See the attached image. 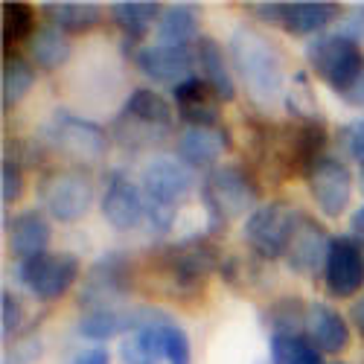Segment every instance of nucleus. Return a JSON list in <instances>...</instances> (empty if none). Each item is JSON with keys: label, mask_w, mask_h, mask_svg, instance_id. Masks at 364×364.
<instances>
[{"label": "nucleus", "mask_w": 364, "mask_h": 364, "mask_svg": "<svg viewBox=\"0 0 364 364\" xmlns=\"http://www.w3.org/2000/svg\"><path fill=\"white\" fill-rule=\"evenodd\" d=\"M350 230H353L358 239H364V207H358L355 213L350 216Z\"/></svg>", "instance_id": "nucleus-41"}, {"label": "nucleus", "mask_w": 364, "mask_h": 364, "mask_svg": "<svg viewBox=\"0 0 364 364\" xmlns=\"http://www.w3.org/2000/svg\"><path fill=\"white\" fill-rule=\"evenodd\" d=\"M230 149V137L219 126H187L178 137V155L184 164L196 166H210L219 161Z\"/></svg>", "instance_id": "nucleus-19"}, {"label": "nucleus", "mask_w": 364, "mask_h": 364, "mask_svg": "<svg viewBox=\"0 0 364 364\" xmlns=\"http://www.w3.org/2000/svg\"><path fill=\"white\" fill-rule=\"evenodd\" d=\"M36 36V12L29 4H21V0H12V4H4V44L6 50L33 41Z\"/></svg>", "instance_id": "nucleus-30"}, {"label": "nucleus", "mask_w": 364, "mask_h": 364, "mask_svg": "<svg viewBox=\"0 0 364 364\" xmlns=\"http://www.w3.org/2000/svg\"><path fill=\"white\" fill-rule=\"evenodd\" d=\"M158 309H134V329L119 344L123 364H161L164 341L158 332Z\"/></svg>", "instance_id": "nucleus-17"}, {"label": "nucleus", "mask_w": 364, "mask_h": 364, "mask_svg": "<svg viewBox=\"0 0 364 364\" xmlns=\"http://www.w3.org/2000/svg\"><path fill=\"white\" fill-rule=\"evenodd\" d=\"M338 4H326V0H309V4H283L280 26L289 36H315L326 23L336 21Z\"/></svg>", "instance_id": "nucleus-22"}, {"label": "nucleus", "mask_w": 364, "mask_h": 364, "mask_svg": "<svg viewBox=\"0 0 364 364\" xmlns=\"http://www.w3.org/2000/svg\"><path fill=\"white\" fill-rule=\"evenodd\" d=\"M198 184L196 169L175 158H151L140 172V187L146 196V222L158 233L169 230L178 204L190 198Z\"/></svg>", "instance_id": "nucleus-2"}, {"label": "nucleus", "mask_w": 364, "mask_h": 364, "mask_svg": "<svg viewBox=\"0 0 364 364\" xmlns=\"http://www.w3.org/2000/svg\"><path fill=\"white\" fill-rule=\"evenodd\" d=\"M21 193H23L21 166L15 158H4V166H0V196H4V204H15Z\"/></svg>", "instance_id": "nucleus-34"}, {"label": "nucleus", "mask_w": 364, "mask_h": 364, "mask_svg": "<svg viewBox=\"0 0 364 364\" xmlns=\"http://www.w3.org/2000/svg\"><path fill=\"white\" fill-rule=\"evenodd\" d=\"M68 364H111L105 347H87V350H79L73 353V358Z\"/></svg>", "instance_id": "nucleus-39"}, {"label": "nucleus", "mask_w": 364, "mask_h": 364, "mask_svg": "<svg viewBox=\"0 0 364 364\" xmlns=\"http://www.w3.org/2000/svg\"><path fill=\"white\" fill-rule=\"evenodd\" d=\"M306 62L309 68L336 90V94H347V90L358 82L364 73V53L361 44L341 33H323L315 36L306 44Z\"/></svg>", "instance_id": "nucleus-5"}, {"label": "nucleus", "mask_w": 364, "mask_h": 364, "mask_svg": "<svg viewBox=\"0 0 364 364\" xmlns=\"http://www.w3.org/2000/svg\"><path fill=\"white\" fill-rule=\"evenodd\" d=\"M361 193H364V169H361Z\"/></svg>", "instance_id": "nucleus-43"}, {"label": "nucleus", "mask_w": 364, "mask_h": 364, "mask_svg": "<svg viewBox=\"0 0 364 364\" xmlns=\"http://www.w3.org/2000/svg\"><path fill=\"white\" fill-rule=\"evenodd\" d=\"M134 329V309H87L79 318V332L90 341H108Z\"/></svg>", "instance_id": "nucleus-26"}, {"label": "nucleus", "mask_w": 364, "mask_h": 364, "mask_svg": "<svg viewBox=\"0 0 364 364\" xmlns=\"http://www.w3.org/2000/svg\"><path fill=\"white\" fill-rule=\"evenodd\" d=\"M29 55H33V62L38 68L55 70L70 58V41H68V36L62 33V29L44 26L33 36V41H29Z\"/></svg>", "instance_id": "nucleus-28"}, {"label": "nucleus", "mask_w": 364, "mask_h": 364, "mask_svg": "<svg viewBox=\"0 0 364 364\" xmlns=\"http://www.w3.org/2000/svg\"><path fill=\"white\" fill-rule=\"evenodd\" d=\"M33 82H36V70L29 68L26 58H21V55L6 58L4 79H0V87H4V108L9 111L12 105H18L26 97V90L33 87Z\"/></svg>", "instance_id": "nucleus-31"}, {"label": "nucleus", "mask_w": 364, "mask_h": 364, "mask_svg": "<svg viewBox=\"0 0 364 364\" xmlns=\"http://www.w3.org/2000/svg\"><path fill=\"white\" fill-rule=\"evenodd\" d=\"M297 323H306V309H300L294 297L280 300L277 306L271 309V326H274V336H300Z\"/></svg>", "instance_id": "nucleus-33"}, {"label": "nucleus", "mask_w": 364, "mask_h": 364, "mask_svg": "<svg viewBox=\"0 0 364 364\" xmlns=\"http://www.w3.org/2000/svg\"><path fill=\"white\" fill-rule=\"evenodd\" d=\"M353 323L358 326V332H361V336H364V297L355 303V306H353Z\"/></svg>", "instance_id": "nucleus-42"}, {"label": "nucleus", "mask_w": 364, "mask_h": 364, "mask_svg": "<svg viewBox=\"0 0 364 364\" xmlns=\"http://www.w3.org/2000/svg\"><path fill=\"white\" fill-rule=\"evenodd\" d=\"M38 198L55 222H79L94 201V184L79 169H58L41 181Z\"/></svg>", "instance_id": "nucleus-9"}, {"label": "nucleus", "mask_w": 364, "mask_h": 364, "mask_svg": "<svg viewBox=\"0 0 364 364\" xmlns=\"http://www.w3.org/2000/svg\"><path fill=\"white\" fill-rule=\"evenodd\" d=\"M44 143H50L55 151H62L73 161L97 164L108 149V134L102 126L90 123L85 117H76L70 111H55L44 126Z\"/></svg>", "instance_id": "nucleus-6"}, {"label": "nucleus", "mask_w": 364, "mask_h": 364, "mask_svg": "<svg viewBox=\"0 0 364 364\" xmlns=\"http://www.w3.org/2000/svg\"><path fill=\"white\" fill-rule=\"evenodd\" d=\"M21 318H23V312H21L18 297L9 294V291H4V294H0V321H4V338H6V341L18 332Z\"/></svg>", "instance_id": "nucleus-36"}, {"label": "nucleus", "mask_w": 364, "mask_h": 364, "mask_svg": "<svg viewBox=\"0 0 364 364\" xmlns=\"http://www.w3.org/2000/svg\"><path fill=\"white\" fill-rule=\"evenodd\" d=\"M341 140H344L347 155L355 164H361V169H364V117L361 119H353V123L341 132Z\"/></svg>", "instance_id": "nucleus-37"}, {"label": "nucleus", "mask_w": 364, "mask_h": 364, "mask_svg": "<svg viewBox=\"0 0 364 364\" xmlns=\"http://www.w3.org/2000/svg\"><path fill=\"white\" fill-rule=\"evenodd\" d=\"M161 44H178L187 47L190 41H198V6L196 4H169L161 12L158 21Z\"/></svg>", "instance_id": "nucleus-24"}, {"label": "nucleus", "mask_w": 364, "mask_h": 364, "mask_svg": "<svg viewBox=\"0 0 364 364\" xmlns=\"http://www.w3.org/2000/svg\"><path fill=\"white\" fill-rule=\"evenodd\" d=\"M129 291V262L123 254H105L87 271L79 300L87 309H119Z\"/></svg>", "instance_id": "nucleus-10"}, {"label": "nucleus", "mask_w": 364, "mask_h": 364, "mask_svg": "<svg viewBox=\"0 0 364 364\" xmlns=\"http://www.w3.org/2000/svg\"><path fill=\"white\" fill-rule=\"evenodd\" d=\"M344 100H347L350 105H364V73L358 76V82L344 94Z\"/></svg>", "instance_id": "nucleus-40"}, {"label": "nucleus", "mask_w": 364, "mask_h": 364, "mask_svg": "<svg viewBox=\"0 0 364 364\" xmlns=\"http://www.w3.org/2000/svg\"><path fill=\"white\" fill-rule=\"evenodd\" d=\"M44 12L62 33H87L102 18V9L94 0H58V4H44Z\"/></svg>", "instance_id": "nucleus-25"}, {"label": "nucleus", "mask_w": 364, "mask_h": 364, "mask_svg": "<svg viewBox=\"0 0 364 364\" xmlns=\"http://www.w3.org/2000/svg\"><path fill=\"white\" fill-rule=\"evenodd\" d=\"M175 129V108L149 87H134L129 100L123 102V111L114 119V137L132 146L143 149L151 143H161L172 134Z\"/></svg>", "instance_id": "nucleus-3"}, {"label": "nucleus", "mask_w": 364, "mask_h": 364, "mask_svg": "<svg viewBox=\"0 0 364 364\" xmlns=\"http://www.w3.org/2000/svg\"><path fill=\"white\" fill-rule=\"evenodd\" d=\"M102 216L117 230H132L146 219V196L143 187L126 172H111L102 193Z\"/></svg>", "instance_id": "nucleus-15"}, {"label": "nucleus", "mask_w": 364, "mask_h": 364, "mask_svg": "<svg viewBox=\"0 0 364 364\" xmlns=\"http://www.w3.org/2000/svg\"><path fill=\"white\" fill-rule=\"evenodd\" d=\"M297 219L300 213L286 204V201H268V204H259L254 213L245 219V236L248 248L265 259H277L289 251V242L294 236V228H297Z\"/></svg>", "instance_id": "nucleus-7"}, {"label": "nucleus", "mask_w": 364, "mask_h": 364, "mask_svg": "<svg viewBox=\"0 0 364 364\" xmlns=\"http://www.w3.org/2000/svg\"><path fill=\"white\" fill-rule=\"evenodd\" d=\"M111 21L123 29L126 36L140 38L143 33H149V26L161 21L158 15L164 12L161 4H151V0H117V4L108 6Z\"/></svg>", "instance_id": "nucleus-27"}, {"label": "nucleus", "mask_w": 364, "mask_h": 364, "mask_svg": "<svg viewBox=\"0 0 364 364\" xmlns=\"http://www.w3.org/2000/svg\"><path fill=\"white\" fill-rule=\"evenodd\" d=\"M341 36L353 38L355 44L364 41V4H350L341 21Z\"/></svg>", "instance_id": "nucleus-38"}, {"label": "nucleus", "mask_w": 364, "mask_h": 364, "mask_svg": "<svg viewBox=\"0 0 364 364\" xmlns=\"http://www.w3.org/2000/svg\"><path fill=\"white\" fill-rule=\"evenodd\" d=\"M306 329H309V338L315 341V347L323 353H341L350 347V326L338 315V309H332L329 303H321V300L309 303Z\"/></svg>", "instance_id": "nucleus-20"}, {"label": "nucleus", "mask_w": 364, "mask_h": 364, "mask_svg": "<svg viewBox=\"0 0 364 364\" xmlns=\"http://www.w3.org/2000/svg\"><path fill=\"white\" fill-rule=\"evenodd\" d=\"M230 62L257 105L268 108L286 97V62L280 50L257 29H236L230 38Z\"/></svg>", "instance_id": "nucleus-1"}, {"label": "nucleus", "mask_w": 364, "mask_h": 364, "mask_svg": "<svg viewBox=\"0 0 364 364\" xmlns=\"http://www.w3.org/2000/svg\"><path fill=\"white\" fill-rule=\"evenodd\" d=\"M271 364H323L321 350L303 336H271Z\"/></svg>", "instance_id": "nucleus-29"}, {"label": "nucleus", "mask_w": 364, "mask_h": 364, "mask_svg": "<svg viewBox=\"0 0 364 364\" xmlns=\"http://www.w3.org/2000/svg\"><path fill=\"white\" fill-rule=\"evenodd\" d=\"M172 97H175L178 117L187 119V126H216L222 100L213 94V87L204 79L193 76L187 82H181L178 87H172Z\"/></svg>", "instance_id": "nucleus-18"}, {"label": "nucleus", "mask_w": 364, "mask_h": 364, "mask_svg": "<svg viewBox=\"0 0 364 364\" xmlns=\"http://www.w3.org/2000/svg\"><path fill=\"white\" fill-rule=\"evenodd\" d=\"M134 65L151 82L178 87L181 82L193 79L190 73L196 65V53L190 47H178V44H146L134 53Z\"/></svg>", "instance_id": "nucleus-14"}, {"label": "nucleus", "mask_w": 364, "mask_h": 364, "mask_svg": "<svg viewBox=\"0 0 364 364\" xmlns=\"http://www.w3.org/2000/svg\"><path fill=\"white\" fill-rule=\"evenodd\" d=\"M50 242V222L38 213V210H26V213L15 216L9 225V248L15 257L29 259L47 251Z\"/></svg>", "instance_id": "nucleus-23"}, {"label": "nucleus", "mask_w": 364, "mask_h": 364, "mask_svg": "<svg viewBox=\"0 0 364 364\" xmlns=\"http://www.w3.org/2000/svg\"><path fill=\"white\" fill-rule=\"evenodd\" d=\"M79 277V259L73 254H53L44 251L38 257L21 259L18 265V283L44 303L58 300Z\"/></svg>", "instance_id": "nucleus-8"}, {"label": "nucleus", "mask_w": 364, "mask_h": 364, "mask_svg": "<svg viewBox=\"0 0 364 364\" xmlns=\"http://www.w3.org/2000/svg\"><path fill=\"white\" fill-rule=\"evenodd\" d=\"M158 332H161V341H164V358L166 364H190V338L187 332L178 326V321H172L166 312L158 309Z\"/></svg>", "instance_id": "nucleus-32"}, {"label": "nucleus", "mask_w": 364, "mask_h": 364, "mask_svg": "<svg viewBox=\"0 0 364 364\" xmlns=\"http://www.w3.org/2000/svg\"><path fill=\"white\" fill-rule=\"evenodd\" d=\"M196 65L201 68V79L213 87V94L222 100V102H230L236 97V82H233V73L228 68V58L219 47L216 38H207L201 36L196 41Z\"/></svg>", "instance_id": "nucleus-21"}, {"label": "nucleus", "mask_w": 364, "mask_h": 364, "mask_svg": "<svg viewBox=\"0 0 364 364\" xmlns=\"http://www.w3.org/2000/svg\"><path fill=\"white\" fill-rule=\"evenodd\" d=\"M41 355V341L36 336H26L4 350V364H33Z\"/></svg>", "instance_id": "nucleus-35"}, {"label": "nucleus", "mask_w": 364, "mask_h": 364, "mask_svg": "<svg viewBox=\"0 0 364 364\" xmlns=\"http://www.w3.org/2000/svg\"><path fill=\"white\" fill-rule=\"evenodd\" d=\"M329 245H332V239L326 236V230L321 225H315L309 216L300 213L294 236H291L289 251H286L289 268L300 277H315L321 268H326Z\"/></svg>", "instance_id": "nucleus-16"}, {"label": "nucleus", "mask_w": 364, "mask_h": 364, "mask_svg": "<svg viewBox=\"0 0 364 364\" xmlns=\"http://www.w3.org/2000/svg\"><path fill=\"white\" fill-rule=\"evenodd\" d=\"M201 201L207 210L210 230H219L239 216H251L259 207V190L251 175L239 166H216L201 181Z\"/></svg>", "instance_id": "nucleus-4"}, {"label": "nucleus", "mask_w": 364, "mask_h": 364, "mask_svg": "<svg viewBox=\"0 0 364 364\" xmlns=\"http://www.w3.org/2000/svg\"><path fill=\"white\" fill-rule=\"evenodd\" d=\"M164 257V268L175 286V291H190L198 286V280H204L207 274H213L219 265V254L216 248L204 239H187L178 242V245L161 251Z\"/></svg>", "instance_id": "nucleus-11"}, {"label": "nucleus", "mask_w": 364, "mask_h": 364, "mask_svg": "<svg viewBox=\"0 0 364 364\" xmlns=\"http://www.w3.org/2000/svg\"><path fill=\"white\" fill-rule=\"evenodd\" d=\"M326 291L332 297H353L364 286V251L353 236H336L326 257Z\"/></svg>", "instance_id": "nucleus-13"}, {"label": "nucleus", "mask_w": 364, "mask_h": 364, "mask_svg": "<svg viewBox=\"0 0 364 364\" xmlns=\"http://www.w3.org/2000/svg\"><path fill=\"white\" fill-rule=\"evenodd\" d=\"M306 181H309V193L315 198V207L321 210L323 216L338 219L344 210L350 207V198H353V175H350V169H347L344 161L323 155L309 169Z\"/></svg>", "instance_id": "nucleus-12"}]
</instances>
